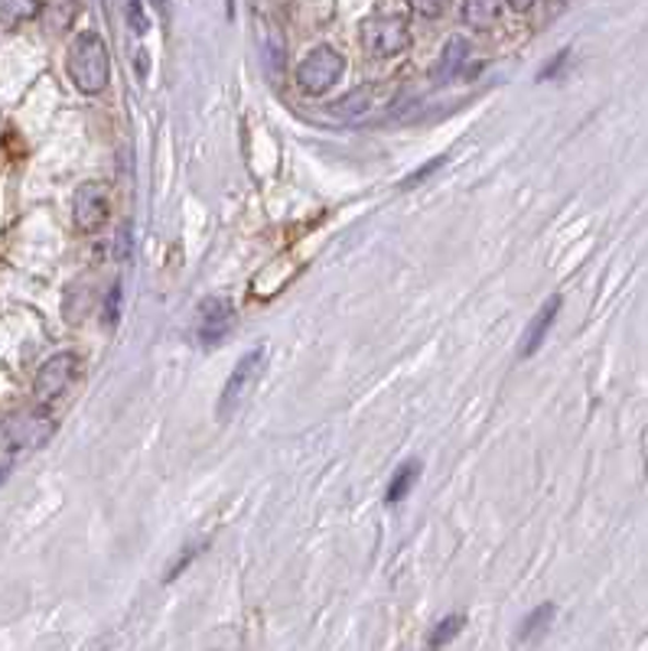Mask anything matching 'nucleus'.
<instances>
[{
    "label": "nucleus",
    "mask_w": 648,
    "mask_h": 651,
    "mask_svg": "<svg viewBox=\"0 0 648 651\" xmlns=\"http://www.w3.org/2000/svg\"><path fill=\"white\" fill-rule=\"evenodd\" d=\"M69 75L76 82L79 92L85 95H99L108 89L112 79V59H108V46L99 33H79L69 46Z\"/></svg>",
    "instance_id": "obj_1"
},
{
    "label": "nucleus",
    "mask_w": 648,
    "mask_h": 651,
    "mask_svg": "<svg viewBox=\"0 0 648 651\" xmlns=\"http://www.w3.org/2000/svg\"><path fill=\"white\" fill-rule=\"evenodd\" d=\"M410 46V30L401 13H385V16H369L362 23V49L372 59H391Z\"/></svg>",
    "instance_id": "obj_2"
},
{
    "label": "nucleus",
    "mask_w": 648,
    "mask_h": 651,
    "mask_svg": "<svg viewBox=\"0 0 648 651\" xmlns=\"http://www.w3.org/2000/svg\"><path fill=\"white\" fill-rule=\"evenodd\" d=\"M346 72V59L333 46H316L297 69V85L303 95H326Z\"/></svg>",
    "instance_id": "obj_3"
},
{
    "label": "nucleus",
    "mask_w": 648,
    "mask_h": 651,
    "mask_svg": "<svg viewBox=\"0 0 648 651\" xmlns=\"http://www.w3.org/2000/svg\"><path fill=\"white\" fill-rule=\"evenodd\" d=\"M264 372V349H252L239 359V365L232 369L222 397H219V420H232L239 414V407L248 400V394L258 388V379Z\"/></svg>",
    "instance_id": "obj_4"
},
{
    "label": "nucleus",
    "mask_w": 648,
    "mask_h": 651,
    "mask_svg": "<svg viewBox=\"0 0 648 651\" xmlns=\"http://www.w3.org/2000/svg\"><path fill=\"white\" fill-rule=\"evenodd\" d=\"M53 433H56V420L39 407L16 410L3 420V440H7L10 450H36Z\"/></svg>",
    "instance_id": "obj_5"
},
{
    "label": "nucleus",
    "mask_w": 648,
    "mask_h": 651,
    "mask_svg": "<svg viewBox=\"0 0 648 651\" xmlns=\"http://www.w3.org/2000/svg\"><path fill=\"white\" fill-rule=\"evenodd\" d=\"M112 202L102 183H82L72 196V219L79 232H99L108 222Z\"/></svg>",
    "instance_id": "obj_6"
},
{
    "label": "nucleus",
    "mask_w": 648,
    "mask_h": 651,
    "mask_svg": "<svg viewBox=\"0 0 648 651\" xmlns=\"http://www.w3.org/2000/svg\"><path fill=\"white\" fill-rule=\"evenodd\" d=\"M235 323V310L229 300H219V297H209L199 303V323H196V333H199V342L202 346H216L229 336Z\"/></svg>",
    "instance_id": "obj_7"
},
{
    "label": "nucleus",
    "mask_w": 648,
    "mask_h": 651,
    "mask_svg": "<svg viewBox=\"0 0 648 651\" xmlns=\"http://www.w3.org/2000/svg\"><path fill=\"white\" fill-rule=\"evenodd\" d=\"M79 359L72 352H59L53 359L43 362V369L36 372V394L39 400H56L62 391L69 388V382L76 379Z\"/></svg>",
    "instance_id": "obj_8"
},
{
    "label": "nucleus",
    "mask_w": 648,
    "mask_h": 651,
    "mask_svg": "<svg viewBox=\"0 0 648 651\" xmlns=\"http://www.w3.org/2000/svg\"><path fill=\"white\" fill-rule=\"evenodd\" d=\"M557 313H560V297H551V300L537 310V316L528 323V329H524V336H521V359H531V356L544 346V339H547V333H551Z\"/></svg>",
    "instance_id": "obj_9"
},
{
    "label": "nucleus",
    "mask_w": 648,
    "mask_h": 651,
    "mask_svg": "<svg viewBox=\"0 0 648 651\" xmlns=\"http://www.w3.org/2000/svg\"><path fill=\"white\" fill-rule=\"evenodd\" d=\"M466 59H470V39L450 36L447 46H443V53H440V59H437V66H433V82H450V79H456Z\"/></svg>",
    "instance_id": "obj_10"
},
{
    "label": "nucleus",
    "mask_w": 648,
    "mask_h": 651,
    "mask_svg": "<svg viewBox=\"0 0 648 651\" xmlns=\"http://www.w3.org/2000/svg\"><path fill=\"white\" fill-rule=\"evenodd\" d=\"M375 98H379V89H375V85H366V89H359V92L339 98V102L333 105V115L356 121V118H362V115H369V112L375 108Z\"/></svg>",
    "instance_id": "obj_11"
},
{
    "label": "nucleus",
    "mask_w": 648,
    "mask_h": 651,
    "mask_svg": "<svg viewBox=\"0 0 648 651\" xmlns=\"http://www.w3.org/2000/svg\"><path fill=\"white\" fill-rule=\"evenodd\" d=\"M506 0H466L463 3V23L470 30H486L499 20Z\"/></svg>",
    "instance_id": "obj_12"
},
{
    "label": "nucleus",
    "mask_w": 648,
    "mask_h": 651,
    "mask_svg": "<svg viewBox=\"0 0 648 651\" xmlns=\"http://www.w3.org/2000/svg\"><path fill=\"white\" fill-rule=\"evenodd\" d=\"M39 13V0H0V23L20 26Z\"/></svg>",
    "instance_id": "obj_13"
},
{
    "label": "nucleus",
    "mask_w": 648,
    "mask_h": 651,
    "mask_svg": "<svg viewBox=\"0 0 648 651\" xmlns=\"http://www.w3.org/2000/svg\"><path fill=\"white\" fill-rule=\"evenodd\" d=\"M417 476H420V463H417V460L404 463V466H401V469L394 473V479H391L389 502H401V499H407V492L414 489Z\"/></svg>",
    "instance_id": "obj_14"
},
{
    "label": "nucleus",
    "mask_w": 648,
    "mask_h": 651,
    "mask_svg": "<svg viewBox=\"0 0 648 651\" xmlns=\"http://www.w3.org/2000/svg\"><path fill=\"white\" fill-rule=\"evenodd\" d=\"M551 619H554V603H541L534 613H528V619L521 623V639L528 642V639H534V636H541L547 626H551Z\"/></svg>",
    "instance_id": "obj_15"
},
{
    "label": "nucleus",
    "mask_w": 648,
    "mask_h": 651,
    "mask_svg": "<svg viewBox=\"0 0 648 651\" xmlns=\"http://www.w3.org/2000/svg\"><path fill=\"white\" fill-rule=\"evenodd\" d=\"M463 623H466L463 616H447V619L437 626V632L430 636V646H433V649H440V646H447L450 639H456V636H460V629H463Z\"/></svg>",
    "instance_id": "obj_16"
},
{
    "label": "nucleus",
    "mask_w": 648,
    "mask_h": 651,
    "mask_svg": "<svg viewBox=\"0 0 648 651\" xmlns=\"http://www.w3.org/2000/svg\"><path fill=\"white\" fill-rule=\"evenodd\" d=\"M125 16H128V26L134 30V36H143L150 30L147 13H143V0H125Z\"/></svg>",
    "instance_id": "obj_17"
},
{
    "label": "nucleus",
    "mask_w": 648,
    "mask_h": 651,
    "mask_svg": "<svg viewBox=\"0 0 648 651\" xmlns=\"http://www.w3.org/2000/svg\"><path fill=\"white\" fill-rule=\"evenodd\" d=\"M410 7L424 16H440L450 7V0H410Z\"/></svg>",
    "instance_id": "obj_18"
},
{
    "label": "nucleus",
    "mask_w": 648,
    "mask_h": 651,
    "mask_svg": "<svg viewBox=\"0 0 648 651\" xmlns=\"http://www.w3.org/2000/svg\"><path fill=\"white\" fill-rule=\"evenodd\" d=\"M440 166H443V156H440V160H430L427 166H420V170H417L414 176H407V179H404L401 186H404V189H414V186H417V183H420L424 176H430V173H433V170H440Z\"/></svg>",
    "instance_id": "obj_19"
},
{
    "label": "nucleus",
    "mask_w": 648,
    "mask_h": 651,
    "mask_svg": "<svg viewBox=\"0 0 648 651\" xmlns=\"http://www.w3.org/2000/svg\"><path fill=\"white\" fill-rule=\"evenodd\" d=\"M118 300H121V287L115 283L112 293H108V303H105V323H108V326L118 319Z\"/></svg>",
    "instance_id": "obj_20"
},
{
    "label": "nucleus",
    "mask_w": 648,
    "mask_h": 651,
    "mask_svg": "<svg viewBox=\"0 0 648 651\" xmlns=\"http://www.w3.org/2000/svg\"><path fill=\"white\" fill-rule=\"evenodd\" d=\"M512 10H519V13H524V10H531L534 7V0H506Z\"/></svg>",
    "instance_id": "obj_21"
},
{
    "label": "nucleus",
    "mask_w": 648,
    "mask_h": 651,
    "mask_svg": "<svg viewBox=\"0 0 648 651\" xmlns=\"http://www.w3.org/2000/svg\"><path fill=\"white\" fill-rule=\"evenodd\" d=\"M7 476H10V463H0V486L7 483Z\"/></svg>",
    "instance_id": "obj_22"
},
{
    "label": "nucleus",
    "mask_w": 648,
    "mask_h": 651,
    "mask_svg": "<svg viewBox=\"0 0 648 651\" xmlns=\"http://www.w3.org/2000/svg\"><path fill=\"white\" fill-rule=\"evenodd\" d=\"M153 3H157V7H163V3H166V0H153Z\"/></svg>",
    "instance_id": "obj_23"
}]
</instances>
